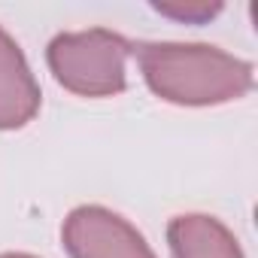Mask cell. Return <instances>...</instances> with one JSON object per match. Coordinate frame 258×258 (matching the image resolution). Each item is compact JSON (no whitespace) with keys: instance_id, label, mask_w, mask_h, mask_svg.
I'll return each mask as SVG.
<instances>
[{"instance_id":"6da1fadb","label":"cell","mask_w":258,"mask_h":258,"mask_svg":"<svg viewBox=\"0 0 258 258\" xmlns=\"http://www.w3.org/2000/svg\"><path fill=\"white\" fill-rule=\"evenodd\" d=\"M140 70L152 94L176 106H216L252 91V64L204 43H143Z\"/></svg>"},{"instance_id":"7a4b0ae2","label":"cell","mask_w":258,"mask_h":258,"mask_svg":"<svg viewBox=\"0 0 258 258\" xmlns=\"http://www.w3.org/2000/svg\"><path fill=\"white\" fill-rule=\"evenodd\" d=\"M134 46L124 37L91 28L79 34H58L49 43L46 61L52 76L79 97H112L124 91V64Z\"/></svg>"},{"instance_id":"3957f363","label":"cell","mask_w":258,"mask_h":258,"mask_svg":"<svg viewBox=\"0 0 258 258\" xmlns=\"http://www.w3.org/2000/svg\"><path fill=\"white\" fill-rule=\"evenodd\" d=\"M61 240L70 258H155L131 222L97 204L76 207L64 219Z\"/></svg>"},{"instance_id":"277c9868","label":"cell","mask_w":258,"mask_h":258,"mask_svg":"<svg viewBox=\"0 0 258 258\" xmlns=\"http://www.w3.org/2000/svg\"><path fill=\"white\" fill-rule=\"evenodd\" d=\"M40 85L19 43L0 28V131L25 127L40 112Z\"/></svg>"},{"instance_id":"5b68a950","label":"cell","mask_w":258,"mask_h":258,"mask_svg":"<svg viewBox=\"0 0 258 258\" xmlns=\"http://www.w3.org/2000/svg\"><path fill=\"white\" fill-rule=\"evenodd\" d=\"M173 258H243L237 237L213 216L185 213L167 225Z\"/></svg>"},{"instance_id":"8992f818","label":"cell","mask_w":258,"mask_h":258,"mask_svg":"<svg viewBox=\"0 0 258 258\" xmlns=\"http://www.w3.org/2000/svg\"><path fill=\"white\" fill-rule=\"evenodd\" d=\"M161 16H170V19H176V22H207V19H213L219 10H222V4H207V0H167V4H152Z\"/></svg>"},{"instance_id":"52a82bcc","label":"cell","mask_w":258,"mask_h":258,"mask_svg":"<svg viewBox=\"0 0 258 258\" xmlns=\"http://www.w3.org/2000/svg\"><path fill=\"white\" fill-rule=\"evenodd\" d=\"M0 258H37V255H28V252H7V255H0Z\"/></svg>"}]
</instances>
